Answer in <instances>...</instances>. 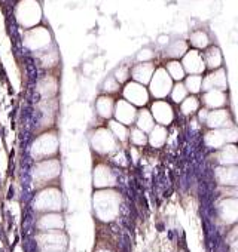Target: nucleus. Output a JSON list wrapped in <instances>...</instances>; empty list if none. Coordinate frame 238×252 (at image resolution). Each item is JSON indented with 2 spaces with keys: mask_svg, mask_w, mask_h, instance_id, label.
Returning a JSON list of instances; mask_svg holds the SVG:
<instances>
[{
  "mask_svg": "<svg viewBox=\"0 0 238 252\" xmlns=\"http://www.w3.org/2000/svg\"><path fill=\"white\" fill-rule=\"evenodd\" d=\"M188 52V43L183 42V40H176L173 43H170L167 46V57L168 58H173V60H177V58H182L185 54Z\"/></svg>",
  "mask_w": 238,
  "mask_h": 252,
  "instance_id": "obj_30",
  "label": "nucleus"
},
{
  "mask_svg": "<svg viewBox=\"0 0 238 252\" xmlns=\"http://www.w3.org/2000/svg\"><path fill=\"white\" fill-rule=\"evenodd\" d=\"M189 42H191V45H192L197 51H198V49H205V48H208L210 37H208V34H207L205 32L197 30V32H194V33L191 34Z\"/></svg>",
  "mask_w": 238,
  "mask_h": 252,
  "instance_id": "obj_31",
  "label": "nucleus"
},
{
  "mask_svg": "<svg viewBox=\"0 0 238 252\" xmlns=\"http://www.w3.org/2000/svg\"><path fill=\"white\" fill-rule=\"evenodd\" d=\"M216 175L222 184H226V186H235L237 184L238 177H237V168L235 166H220V168H217Z\"/></svg>",
  "mask_w": 238,
  "mask_h": 252,
  "instance_id": "obj_28",
  "label": "nucleus"
},
{
  "mask_svg": "<svg viewBox=\"0 0 238 252\" xmlns=\"http://www.w3.org/2000/svg\"><path fill=\"white\" fill-rule=\"evenodd\" d=\"M134 122H136V125H137V129L143 131L145 134L151 132V129L155 126V120H154L151 111L146 110V108L137 111V116H136V120H134Z\"/></svg>",
  "mask_w": 238,
  "mask_h": 252,
  "instance_id": "obj_26",
  "label": "nucleus"
},
{
  "mask_svg": "<svg viewBox=\"0 0 238 252\" xmlns=\"http://www.w3.org/2000/svg\"><path fill=\"white\" fill-rule=\"evenodd\" d=\"M130 137H131V143L136 144V146H145L148 143V137L143 131L137 129V128H133L131 132H130Z\"/></svg>",
  "mask_w": 238,
  "mask_h": 252,
  "instance_id": "obj_37",
  "label": "nucleus"
},
{
  "mask_svg": "<svg viewBox=\"0 0 238 252\" xmlns=\"http://www.w3.org/2000/svg\"><path fill=\"white\" fill-rule=\"evenodd\" d=\"M113 107H115V102H113L112 96H109V95H101L95 101V110H97L98 116L103 119H110L113 116Z\"/></svg>",
  "mask_w": 238,
  "mask_h": 252,
  "instance_id": "obj_25",
  "label": "nucleus"
},
{
  "mask_svg": "<svg viewBox=\"0 0 238 252\" xmlns=\"http://www.w3.org/2000/svg\"><path fill=\"white\" fill-rule=\"evenodd\" d=\"M15 18L21 27H36L42 20V8L38 0H21L15 8Z\"/></svg>",
  "mask_w": 238,
  "mask_h": 252,
  "instance_id": "obj_3",
  "label": "nucleus"
},
{
  "mask_svg": "<svg viewBox=\"0 0 238 252\" xmlns=\"http://www.w3.org/2000/svg\"><path fill=\"white\" fill-rule=\"evenodd\" d=\"M154 57V52L151 51V49H143V51H140L139 52V55H137V60L140 61V63H148V60H151Z\"/></svg>",
  "mask_w": 238,
  "mask_h": 252,
  "instance_id": "obj_40",
  "label": "nucleus"
},
{
  "mask_svg": "<svg viewBox=\"0 0 238 252\" xmlns=\"http://www.w3.org/2000/svg\"><path fill=\"white\" fill-rule=\"evenodd\" d=\"M38 92L45 99H51L58 92V80L54 76H45L38 83Z\"/></svg>",
  "mask_w": 238,
  "mask_h": 252,
  "instance_id": "obj_20",
  "label": "nucleus"
},
{
  "mask_svg": "<svg viewBox=\"0 0 238 252\" xmlns=\"http://www.w3.org/2000/svg\"><path fill=\"white\" fill-rule=\"evenodd\" d=\"M237 138H238V132L237 128L232 125L222 129H210L205 134L204 141L210 149H222L226 144H235Z\"/></svg>",
  "mask_w": 238,
  "mask_h": 252,
  "instance_id": "obj_7",
  "label": "nucleus"
},
{
  "mask_svg": "<svg viewBox=\"0 0 238 252\" xmlns=\"http://www.w3.org/2000/svg\"><path fill=\"white\" fill-rule=\"evenodd\" d=\"M119 86H121V85L118 83V80H116L115 77H109V79L104 82L103 89H104L106 92H109V94H115V92L119 91Z\"/></svg>",
  "mask_w": 238,
  "mask_h": 252,
  "instance_id": "obj_39",
  "label": "nucleus"
},
{
  "mask_svg": "<svg viewBox=\"0 0 238 252\" xmlns=\"http://www.w3.org/2000/svg\"><path fill=\"white\" fill-rule=\"evenodd\" d=\"M97 252H109V251H97Z\"/></svg>",
  "mask_w": 238,
  "mask_h": 252,
  "instance_id": "obj_42",
  "label": "nucleus"
},
{
  "mask_svg": "<svg viewBox=\"0 0 238 252\" xmlns=\"http://www.w3.org/2000/svg\"><path fill=\"white\" fill-rule=\"evenodd\" d=\"M136 116H137V108L133 104H130L124 98L116 101L113 107V117L116 122L122 123L125 126H130L136 120Z\"/></svg>",
  "mask_w": 238,
  "mask_h": 252,
  "instance_id": "obj_12",
  "label": "nucleus"
},
{
  "mask_svg": "<svg viewBox=\"0 0 238 252\" xmlns=\"http://www.w3.org/2000/svg\"><path fill=\"white\" fill-rule=\"evenodd\" d=\"M119 203H121V197L119 194L112 190H98L94 194V209L95 215L101 221H112L119 214Z\"/></svg>",
  "mask_w": 238,
  "mask_h": 252,
  "instance_id": "obj_1",
  "label": "nucleus"
},
{
  "mask_svg": "<svg viewBox=\"0 0 238 252\" xmlns=\"http://www.w3.org/2000/svg\"><path fill=\"white\" fill-rule=\"evenodd\" d=\"M24 46L33 52H39L52 45L51 32L46 27H33L24 34Z\"/></svg>",
  "mask_w": 238,
  "mask_h": 252,
  "instance_id": "obj_6",
  "label": "nucleus"
},
{
  "mask_svg": "<svg viewBox=\"0 0 238 252\" xmlns=\"http://www.w3.org/2000/svg\"><path fill=\"white\" fill-rule=\"evenodd\" d=\"M220 214L223 220L228 222H234L237 220V200L235 199H226L220 203Z\"/></svg>",
  "mask_w": 238,
  "mask_h": 252,
  "instance_id": "obj_29",
  "label": "nucleus"
},
{
  "mask_svg": "<svg viewBox=\"0 0 238 252\" xmlns=\"http://www.w3.org/2000/svg\"><path fill=\"white\" fill-rule=\"evenodd\" d=\"M201 89L204 91H226L228 89V80H226V73L223 68H216L210 74L202 79V86Z\"/></svg>",
  "mask_w": 238,
  "mask_h": 252,
  "instance_id": "obj_16",
  "label": "nucleus"
},
{
  "mask_svg": "<svg viewBox=\"0 0 238 252\" xmlns=\"http://www.w3.org/2000/svg\"><path fill=\"white\" fill-rule=\"evenodd\" d=\"M155 71V65L152 63H139L137 65L130 70V76L133 77V82H137L140 85H148L152 79V74Z\"/></svg>",
  "mask_w": 238,
  "mask_h": 252,
  "instance_id": "obj_18",
  "label": "nucleus"
},
{
  "mask_svg": "<svg viewBox=\"0 0 238 252\" xmlns=\"http://www.w3.org/2000/svg\"><path fill=\"white\" fill-rule=\"evenodd\" d=\"M61 172V165L60 160L57 159H45V160H39L33 165L32 169V177L35 184H39V187H42V184H46L52 180H55Z\"/></svg>",
  "mask_w": 238,
  "mask_h": 252,
  "instance_id": "obj_4",
  "label": "nucleus"
},
{
  "mask_svg": "<svg viewBox=\"0 0 238 252\" xmlns=\"http://www.w3.org/2000/svg\"><path fill=\"white\" fill-rule=\"evenodd\" d=\"M219 162L222 166H235L238 162V152L235 144H226L219 153Z\"/></svg>",
  "mask_w": 238,
  "mask_h": 252,
  "instance_id": "obj_24",
  "label": "nucleus"
},
{
  "mask_svg": "<svg viewBox=\"0 0 238 252\" xmlns=\"http://www.w3.org/2000/svg\"><path fill=\"white\" fill-rule=\"evenodd\" d=\"M115 183H116L115 174L107 165L100 163L94 168V186L97 189H110L113 187Z\"/></svg>",
  "mask_w": 238,
  "mask_h": 252,
  "instance_id": "obj_17",
  "label": "nucleus"
},
{
  "mask_svg": "<svg viewBox=\"0 0 238 252\" xmlns=\"http://www.w3.org/2000/svg\"><path fill=\"white\" fill-rule=\"evenodd\" d=\"M165 71L168 73V76L171 77V80H176V82H182L185 79V70L182 67V64L177 61V60H173L170 61L167 65H165Z\"/></svg>",
  "mask_w": 238,
  "mask_h": 252,
  "instance_id": "obj_32",
  "label": "nucleus"
},
{
  "mask_svg": "<svg viewBox=\"0 0 238 252\" xmlns=\"http://www.w3.org/2000/svg\"><path fill=\"white\" fill-rule=\"evenodd\" d=\"M58 61H60L58 51L52 45L48 46L46 49L38 52V63L40 64L42 68H52L58 64Z\"/></svg>",
  "mask_w": 238,
  "mask_h": 252,
  "instance_id": "obj_21",
  "label": "nucleus"
},
{
  "mask_svg": "<svg viewBox=\"0 0 238 252\" xmlns=\"http://www.w3.org/2000/svg\"><path fill=\"white\" fill-rule=\"evenodd\" d=\"M182 58H183V61L180 64H182L185 73H189V74H201V73H204L205 64H204L202 55L197 49L188 51Z\"/></svg>",
  "mask_w": 238,
  "mask_h": 252,
  "instance_id": "obj_15",
  "label": "nucleus"
},
{
  "mask_svg": "<svg viewBox=\"0 0 238 252\" xmlns=\"http://www.w3.org/2000/svg\"><path fill=\"white\" fill-rule=\"evenodd\" d=\"M109 131L113 134V137H115L116 140L124 141V140H127V137H128V129H127V126L122 125V123H119V122H116V120H110V122H109Z\"/></svg>",
  "mask_w": 238,
  "mask_h": 252,
  "instance_id": "obj_33",
  "label": "nucleus"
},
{
  "mask_svg": "<svg viewBox=\"0 0 238 252\" xmlns=\"http://www.w3.org/2000/svg\"><path fill=\"white\" fill-rule=\"evenodd\" d=\"M202 101L207 108L216 110V108H223L226 105L228 96L223 91H205L202 95Z\"/></svg>",
  "mask_w": 238,
  "mask_h": 252,
  "instance_id": "obj_19",
  "label": "nucleus"
},
{
  "mask_svg": "<svg viewBox=\"0 0 238 252\" xmlns=\"http://www.w3.org/2000/svg\"><path fill=\"white\" fill-rule=\"evenodd\" d=\"M124 99L133 104L134 107H143L149 102V91L146 89L145 85H140L137 82H128L124 86L122 91Z\"/></svg>",
  "mask_w": 238,
  "mask_h": 252,
  "instance_id": "obj_11",
  "label": "nucleus"
},
{
  "mask_svg": "<svg viewBox=\"0 0 238 252\" xmlns=\"http://www.w3.org/2000/svg\"><path fill=\"white\" fill-rule=\"evenodd\" d=\"M205 116H207V111H205V110H201V111H199V119H201V120H205Z\"/></svg>",
  "mask_w": 238,
  "mask_h": 252,
  "instance_id": "obj_41",
  "label": "nucleus"
},
{
  "mask_svg": "<svg viewBox=\"0 0 238 252\" xmlns=\"http://www.w3.org/2000/svg\"><path fill=\"white\" fill-rule=\"evenodd\" d=\"M130 67H125V65H121L116 71H115V79L118 80V83L121 85L124 82H127V79H130Z\"/></svg>",
  "mask_w": 238,
  "mask_h": 252,
  "instance_id": "obj_38",
  "label": "nucleus"
},
{
  "mask_svg": "<svg viewBox=\"0 0 238 252\" xmlns=\"http://www.w3.org/2000/svg\"><path fill=\"white\" fill-rule=\"evenodd\" d=\"M204 122L210 129H222L234 125L231 120V114L226 108H216L208 111Z\"/></svg>",
  "mask_w": 238,
  "mask_h": 252,
  "instance_id": "obj_14",
  "label": "nucleus"
},
{
  "mask_svg": "<svg viewBox=\"0 0 238 252\" xmlns=\"http://www.w3.org/2000/svg\"><path fill=\"white\" fill-rule=\"evenodd\" d=\"M198 108H199V101H198V98L194 96V95L186 96V98L180 102V110H182V113L186 114V116L195 113Z\"/></svg>",
  "mask_w": 238,
  "mask_h": 252,
  "instance_id": "obj_35",
  "label": "nucleus"
},
{
  "mask_svg": "<svg viewBox=\"0 0 238 252\" xmlns=\"http://www.w3.org/2000/svg\"><path fill=\"white\" fill-rule=\"evenodd\" d=\"M151 114L154 117L155 122H158V125L167 126L173 122L174 119V110L171 107L170 102L164 101V99H158L152 104L151 107Z\"/></svg>",
  "mask_w": 238,
  "mask_h": 252,
  "instance_id": "obj_13",
  "label": "nucleus"
},
{
  "mask_svg": "<svg viewBox=\"0 0 238 252\" xmlns=\"http://www.w3.org/2000/svg\"><path fill=\"white\" fill-rule=\"evenodd\" d=\"M149 85H151L149 95H154L155 98L162 99V98H165L170 94V91L173 88V80L168 76V73L165 71V68L164 67H159V68H157L154 71Z\"/></svg>",
  "mask_w": 238,
  "mask_h": 252,
  "instance_id": "obj_10",
  "label": "nucleus"
},
{
  "mask_svg": "<svg viewBox=\"0 0 238 252\" xmlns=\"http://www.w3.org/2000/svg\"><path fill=\"white\" fill-rule=\"evenodd\" d=\"M170 95H171V99L174 102H182L188 96V91H186V88H185L183 83L177 82L176 85H173V88L170 91Z\"/></svg>",
  "mask_w": 238,
  "mask_h": 252,
  "instance_id": "obj_36",
  "label": "nucleus"
},
{
  "mask_svg": "<svg viewBox=\"0 0 238 252\" xmlns=\"http://www.w3.org/2000/svg\"><path fill=\"white\" fill-rule=\"evenodd\" d=\"M40 251H63L67 248V236L60 230H48L36 237Z\"/></svg>",
  "mask_w": 238,
  "mask_h": 252,
  "instance_id": "obj_9",
  "label": "nucleus"
},
{
  "mask_svg": "<svg viewBox=\"0 0 238 252\" xmlns=\"http://www.w3.org/2000/svg\"><path fill=\"white\" fill-rule=\"evenodd\" d=\"M202 86V77L199 74H189L185 79V88L191 94H198Z\"/></svg>",
  "mask_w": 238,
  "mask_h": 252,
  "instance_id": "obj_34",
  "label": "nucleus"
},
{
  "mask_svg": "<svg viewBox=\"0 0 238 252\" xmlns=\"http://www.w3.org/2000/svg\"><path fill=\"white\" fill-rule=\"evenodd\" d=\"M148 141L151 143L152 147H162L167 141V129H165V126L162 125H155L154 128L151 129L149 132V137H148Z\"/></svg>",
  "mask_w": 238,
  "mask_h": 252,
  "instance_id": "obj_27",
  "label": "nucleus"
},
{
  "mask_svg": "<svg viewBox=\"0 0 238 252\" xmlns=\"http://www.w3.org/2000/svg\"><path fill=\"white\" fill-rule=\"evenodd\" d=\"M61 191L57 187H46L36 194L35 208L40 212H58L61 209Z\"/></svg>",
  "mask_w": 238,
  "mask_h": 252,
  "instance_id": "obj_5",
  "label": "nucleus"
},
{
  "mask_svg": "<svg viewBox=\"0 0 238 252\" xmlns=\"http://www.w3.org/2000/svg\"><path fill=\"white\" fill-rule=\"evenodd\" d=\"M58 147H60V143H58L57 132L55 131H46L32 143L30 155L36 162L51 159L52 156L57 155Z\"/></svg>",
  "mask_w": 238,
  "mask_h": 252,
  "instance_id": "obj_2",
  "label": "nucleus"
},
{
  "mask_svg": "<svg viewBox=\"0 0 238 252\" xmlns=\"http://www.w3.org/2000/svg\"><path fill=\"white\" fill-rule=\"evenodd\" d=\"M91 146L98 155H110L118 149V141L107 128H97L91 134Z\"/></svg>",
  "mask_w": 238,
  "mask_h": 252,
  "instance_id": "obj_8",
  "label": "nucleus"
},
{
  "mask_svg": "<svg viewBox=\"0 0 238 252\" xmlns=\"http://www.w3.org/2000/svg\"><path fill=\"white\" fill-rule=\"evenodd\" d=\"M38 227L42 228L43 231H48V230H60L64 227V220L60 214H54V212H48L45 214L39 222H38Z\"/></svg>",
  "mask_w": 238,
  "mask_h": 252,
  "instance_id": "obj_22",
  "label": "nucleus"
},
{
  "mask_svg": "<svg viewBox=\"0 0 238 252\" xmlns=\"http://www.w3.org/2000/svg\"><path fill=\"white\" fill-rule=\"evenodd\" d=\"M202 60H204V64H205V68H210V70H216V68H220L222 65V52L217 46H210L205 54L202 55Z\"/></svg>",
  "mask_w": 238,
  "mask_h": 252,
  "instance_id": "obj_23",
  "label": "nucleus"
}]
</instances>
